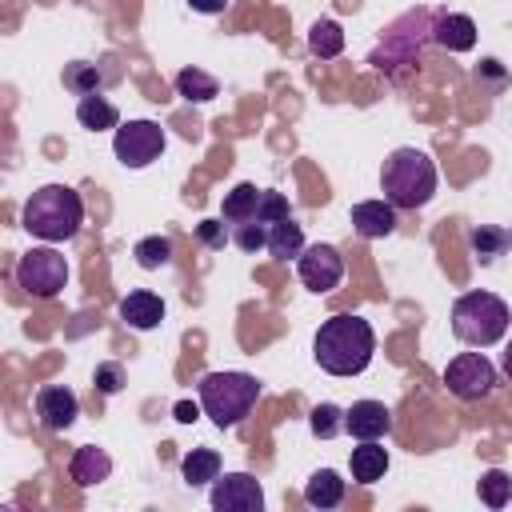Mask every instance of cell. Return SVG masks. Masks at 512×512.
Masks as SVG:
<instances>
[{
    "label": "cell",
    "mask_w": 512,
    "mask_h": 512,
    "mask_svg": "<svg viewBox=\"0 0 512 512\" xmlns=\"http://www.w3.org/2000/svg\"><path fill=\"white\" fill-rule=\"evenodd\" d=\"M176 92L184 100H192V104H208L220 92V84L208 72H200V68H184V72H176Z\"/></svg>",
    "instance_id": "cell-26"
},
{
    "label": "cell",
    "mask_w": 512,
    "mask_h": 512,
    "mask_svg": "<svg viewBox=\"0 0 512 512\" xmlns=\"http://www.w3.org/2000/svg\"><path fill=\"white\" fill-rule=\"evenodd\" d=\"M308 424H312V432H316L320 440H332V436L344 428V412H340L336 404H316L312 416H308Z\"/></svg>",
    "instance_id": "cell-30"
},
{
    "label": "cell",
    "mask_w": 512,
    "mask_h": 512,
    "mask_svg": "<svg viewBox=\"0 0 512 512\" xmlns=\"http://www.w3.org/2000/svg\"><path fill=\"white\" fill-rule=\"evenodd\" d=\"M380 188L392 208H424L436 196V164L420 148H396L380 168Z\"/></svg>",
    "instance_id": "cell-3"
},
{
    "label": "cell",
    "mask_w": 512,
    "mask_h": 512,
    "mask_svg": "<svg viewBox=\"0 0 512 512\" xmlns=\"http://www.w3.org/2000/svg\"><path fill=\"white\" fill-rule=\"evenodd\" d=\"M172 412H176V420H180V424H192V420H196V416H200V408H196V404H192V400H180V404H176V408H172Z\"/></svg>",
    "instance_id": "cell-36"
},
{
    "label": "cell",
    "mask_w": 512,
    "mask_h": 512,
    "mask_svg": "<svg viewBox=\"0 0 512 512\" xmlns=\"http://www.w3.org/2000/svg\"><path fill=\"white\" fill-rule=\"evenodd\" d=\"M256 204H260V188H256V184H236V188L224 196L220 212H224V220L244 224V220H256Z\"/></svg>",
    "instance_id": "cell-24"
},
{
    "label": "cell",
    "mask_w": 512,
    "mask_h": 512,
    "mask_svg": "<svg viewBox=\"0 0 512 512\" xmlns=\"http://www.w3.org/2000/svg\"><path fill=\"white\" fill-rule=\"evenodd\" d=\"M100 84H104V72L96 64H88V60L64 64V88H72L76 96H92V92H100Z\"/></svg>",
    "instance_id": "cell-27"
},
{
    "label": "cell",
    "mask_w": 512,
    "mask_h": 512,
    "mask_svg": "<svg viewBox=\"0 0 512 512\" xmlns=\"http://www.w3.org/2000/svg\"><path fill=\"white\" fill-rule=\"evenodd\" d=\"M296 272H300V284L312 288V292H332L340 280H344V256L340 248L332 244H308L300 256H296Z\"/></svg>",
    "instance_id": "cell-10"
},
{
    "label": "cell",
    "mask_w": 512,
    "mask_h": 512,
    "mask_svg": "<svg viewBox=\"0 0 512 512\" xmlns=\"http://www.w3.org/2000/svg\"><path fill=\"white\" fill-rule=\"evenodd\" d=\"M200 408L216 428H236L260 400V384L248 372H208L200 376Z\"/></svg>",
    "instance_id": "cell-4"
},
{
    "label": "cell",
    "mask_w": 512,
    "mask_h": 512,
    "mask_svg": "<svg viewBox=\"0 0 512 512\" xmlns=\"http://www.w3.org/2000/svg\"><path fill=\"white\" fill-rule=\"evenodd\" d=\"M340 500H344V480H340L332 468H320V472L308 476V484H304V504H312V508H336Z\"/></svg>",
    "instance_id": "cell-19"
},
{
    "label": "cell",
    "mask_w": 512,
    "mask_h": 512,
    "mask_svg": "<svg viewBox=\"0 0 512 512\" xmlns=\"http://www.w3.org/2000/svg\"><path fill=\"white\" fill-rule=\"evenodd\" d=\"M300 252H304V232H300V224H296L292 216L268 224V256L292 260V256H300Z\"/></svg>",
    "instance_id": "cell-21"
},
{
    "label": "cell",
    "mask_w": 512,
    "mask_h": 512,
    "mask_svg": "<svg viewBox=\"0 0 512 512\" xmlns=\"http://www.w3.org/2000/svg\"><path fill=\"white\" fill-rule=\"evenodd\" d=\"M352 228L364 236V240H380V236H392L396 232V208L388 200H360L352 204Z\"/></svg>",
    "instance_id": "cell-14"
},
{
    "label": "cell",
    "mask_w": 512,
    "mask_h": 512,
    "mask_svg": "<svg viewBox=\"0 0 512 512\" xmlns=\"http://www.w3.org/2000/svg\"><path fill=\"white\" fill-rule=\"evenodd\" d=\"M508 320H512L508 304H504L500 296L484 292V288L464 292V296H456V304H452V332H456V340H464V344H472V348L496 344V340L508 332Z\"/></svg>",
    "instance_id": "cell-5"
},
{
    "label": "cell",
    "mask_w": 512,
    "mask_h": 512,
    "mask_svg": "<svg viewBox=\"0 0 512 512\" xmlns=\"http://www.w3.org/2000/svg\"><path fill=\"white\" fill-rule=\"evenodd\" d=\"M76 120H80L84 128H92V132L120 128V112H116V104H112V100H104L100 92L80 96V104H76Z\"/></svg>",
    "instance_id": "cell-20"
},
{
    "label": "cell",
    "mask_w": 512,
    "mask_h": 512,
    "mask_svg": "<svg viewBox=\"0 0 512 512\" xmlns=\"http://www.w3.org/2000/svg\"><path fill=\"white\" fill-rule=\"evenodd\" d=\"M196 232H200V240H204L208 248H220V244H224V224H220V220H200Z\"/></svg>",
    "instance_id": "cell-34"
},
{
    "label": "cell",
    "mask_w": 512,
    "mask_h": 512,
    "mask_svg": "<svg viewBox=\"0 0 512 512\" xmlns=\"http://www.w3.org/2000/svg\"><path fill=\"white\" fill-rule=\"evenodd\" d=\"M212 508L216 512H260L264 508V488L248 472H228L212 480Z\"/></svg>",
    "instance_id": "cell-11"
},
{
    "label": "cell",
    "mask_w": 512,
    "mask_h": 512,
    "mask_svg": "<svg viewBox=\"0 0 512 512\" xmlns=\"http://www.w3.org/2000/svg\"><path fill=\"white\" fill-rule=\"evenodd\" d=\"M120 320L128 328H136V332H148V328H156L164 320V300L156 292H148V288H136V292H128L120 300Z\"/></svg>",
    "instance_id": "cell-15"
},
{
    "label": "cell",
    "mask_w": 512,
    "mask_h": 512,
    "mask_svg": "<svg viewBox=\"0 0 512 512\" xmlns=\"http://www.w3.org/2000/svg\"><path fill=\"white\" fill-rule=\"evenodd\" d=\"M476 492H480V500H484L488 508H504V504L512 500V476H508L504 468H488V472L480 476Z\"/></svg>",
    "instance_id": "cell-28"
},
{
    "label": "cell",
    "mask_w": 512,
    "mask_h": 512,
    "mask_svg": "<svg viewBox=\"0 0 512 512\" xmlns=\"http://www.w3.org/2000/svg\"><path fill=\"white\" fill-rule=\"evenodd\" d=\"M188 4H192V12H204V16H216L228 8V0H188Z\"/></svg>",
    "instance_id": "cell-35"
},
{
    "label": "cell",
    "mask_w": 512,
    "mask_h": 512,
    "mask_svg": "<svg viewBox=\"0 0 512 512\" xmlns=\"http://www.w3.org/2000/svg\"><path fill=\"white\" fill-rule=\"evenodd\" d=\"M16 284L36 300H52L68 284V260L56 248H28L16 260Z\"/></svg>",
    "instance_id": "cell-7"
},
{
    "label": "cell",
    "mask_w": 512,
    "mask_h": 512,
    "mask_svg": "<svg viewBox=\"0 0 512 512\" xmlns=\"http://www.w3.org/2000/svg\"><path fill=\"white\" fill-rule=\"evenodd\" d=\"M180 472H184V480H188L192 488L212 484V480L220 476V456H216L212 448H192V452L180 460Z\"/></svg>",
    "instance_id": "cell-22"
},
{
    "label": "cell",
    "mask_w": 512,
    "mask_h": 512,
    "mask_svg": "<svg viewBox=\"0 0 512 512\" xmlns=\"http://www.w3.org/2000/svg\"><path fill=\"white\" fill-rule=\"evenodd\" d=\"M164 144L168 140H164V128L156 120H128L112 136V152L124 168H148L152 160H160Z\"/></svg>",
    "instance_id": "cell-8"
},
{
    "label": "cell",
    "mask_w": 512,
    "mask_h": 512,
    "mask_svg": "<svg viewBox=\"0 0 512 512\" xmlns=\"http://www.w3.org/2000/svg\"><path fill=\"white\" fill-rule=\"evenodd\" d=\"M504 372H508V380H512V340H508V348H504Z\"/></svg>",
    "instance_id": "cell-37"
},
{
    "label": "cell",
    "mask_w": 512,
    "mask_h": 512,
    "mask_svg": "<svg viewBox=\"0 0 512 512\" xmlns=\"http://www.w3.org/2000/svg\"><path fill=\"white\" fill-rule=\"evenodd\" d=\"M348 468L356 484H376L388 472V448L380 440H360V448H352L348 456Z\"/></svg>",
    "instance_id": "cell-17"
},
{
    "label": "cell",
    "mask_w": 512,
    "mask_h": 512,
    "mask_svg": "<svg viewBox=\"0 0 512 512\" xmlns=\"http://www.w3.org/2000/svg\"><path fill=\"white\" fill-rule=\"evenodd\" d=\"M392 428V412L380 400H356L344 412V432H352L356 440H380Z\"/></svg>",
    "instance_id": "cell-13"
},
{
    "label": "cell",
    "mask_w": 512,
    "mask_h": 512,
    "mask_svg": "<svg viewBox=\"0 0 512 512\" xmlns=\"http://www.w3.org/2000/svg\"><path fill=\"white\" fill-rule=\"evenodd\" d=\"M20 224L28 228V236L48 240V244L72 240L80 232V224H84V200L68 184H44V188H36L28 196Z\"/></svg>",
    "instance_id": "cell-2"
},
{
    "label": "cell",
    "mask_w": 512,
    "mask_h": 512,
    "mask_svg": "<svg viewBox=\"0 0 512 512\" xmlns=\"http://www.w3.org/2000/svg\"><path fill=\"white\" fill-rule=\"evenodd\" d=\"M432 40L440 48H448V52H468L476 44V24L464 12H440L432 20Z\"/></svg>",
    "instance_id": "cell-16"
},
{
    "label": "cell",
    "mask_w": 512,
    "mask_h": 512,
    "mask_svg": "<svg viewBox=\"0 0 512 512\" xmlns=\"http://www.w3.org/2000/svg\"><path fill=\"white\" fill-rule=\"evenodd\" d=\"M284 216H292V212H288V200H284L280 192H268V188H260L256 220H260V224H276V220H284Z\"/></svg>",
    "instance_id": "cell-32"
},
{
    "label": "cell",
    "mask_w": 512,
    "mask_h": 512,
    "mask_svg": "<svg viewBox=\"0 0 512 512\" xmlns=\"http://www.w3.org/2000/svg\"><path fill=\"white\" fill-rule=\"evenodd\" d=\"M508 232L504 228H496V224H476L472 232H468V244H472V252H476V260L480 264H488V260H496L504 248H508Z\"/></svg>",
    "instance_id": "cell-25"
},
{
    "label": "cell",
    "mask_w": 512,
    "mask_h": 512,
    "mask_svg": "<svg viewBox=\"0 0 512 512\" xmlns=\"http://www.w3.org/2000/svg\"><path fill=\"white\" fill-rule=\"evenodd\" d=\"M432 40V16L420 8V12H408L404 20H396L388 32H384V40H380V48L372 52V64L380 68V72H388V76H400V68H408V64H416V56H420V48Z\"/></svg>",
    "instance_id": "cell-6"
},
{
    "label": "cell",
    "mask_w": 512,
    "mask_h": 512,
    "mask_svg": "<svg viewBox=\"0 0 512 512\" xmlns=\"http://www.w3.org/2000/svg\"><path fill=\"white\" fill-rule=\"evenodd\" d=\"M92 384H96V392L100 396H116L120 388H124V368L120 364H96V376H92Z\"/></svg>",
    "instance_id": "cell-33"
},
{
    "label": "cell",
    "mask_w": 512,
    "mask_h": 512,
    "mask_svg": "<svg viewBox=\"0 0 512 512\" xmlns=\"http://www.w3.org/2000/svg\"><path fill=\"white\" fill-rule=\"evenodd\" d=\"M376 332L364 316H332L312 340V356L328 376H360L372 364Z\"/></svg>",
    "instance_id": "cell-1"
},
{
    "label": "cell",
    "mask_w": 512,
    "mask_h": 512,
    "mask_svg": "<svg viewBox=\"0 0 512 512\" xmlns=\"http://www.w3.org/2000/svg\"><path fill=\"white\" fill-rule=\"evenodd\" d=\"M444 384L456 400H484L496 388V368L484 352H460L444 368Z\"/></svg>",
    "instance_id": "cell-9"
},
{
    "label": "cell",
    "mask_w": 512,
    "mask_h": 512,
    "mask_svg": "<svg viewBox=\"0 0 512 512\" xmlns=\"http://www.w3.org/2000/svg\"><path fill=\"white\" fill-rule=\"evenodd\" d=\"M68 472H72V480H76L80 488H92V484L108 480V472H112V460H108V452H104V448H96V444H84V448H76V456H72Z\"/></svg>",
    "instance_id": "cell-18"
},
{
    "label": "cell",
    "mask_w": 512,
    "mask_h": 512,
    "mask_svg": "<svg viewBox=\"0 0 512 512\" xmlns=\"http://www.w3.org/2000/svg\"><path fill=\"white\" fill-rule=\"evenodd\" d=\"M36 416H40V424H44L48 432H64V428H72V420L80 416V400H76L72 388L48 384V388L36 392Z\"/></svg>",
    "instance_id": "cell-12"
},
{
    "label": "cell",
    "mask_w": 512,
    "mask_h": 512,
    "mask_svg": "<svg viewBox=\"0 0 512 512\" xmlns=\"http://www.w3.org/2000/svg\"><path fill=\"white\" fill-rule=\"evenodd\" d=\"M232 240H236V248H244V252L268 248V224H260V220H244V224H236Z\"/></svg>",
    "instance_id": "cell-31"
},
{
    "label": "cell",
    "mask_w": 512,
    "mask_h": 512,
    "mask_svg": "<svg viewBox=\"0 0 512 512\" xmlns=\"http://www.w3.org/2000/svg\"><path fill=\"white\" fill-rule=\"evenodd\" d=\"M340 48H344V32L336 20H316L308 28V52L316 60H332V56H340Z\"/></svg>",
    "instance_id": "cell-23"
},
{
    "label": "cell",
    "mask_w": 512,
    "mask_h": 512,
    "mask_svg": "<svg viewBox=\"0 0 512 512\" xmlns=\"http://www.w3.org/2000/svg\"><path fill=\"white\" fill-rule=\"evenodd\" d=\"M132 256H136V264L144 272H156V268H164L172 260V244H168V236H144V240H136Z\"/></svg>",
    "instance_id": "cell-29"
}]
</instances>
